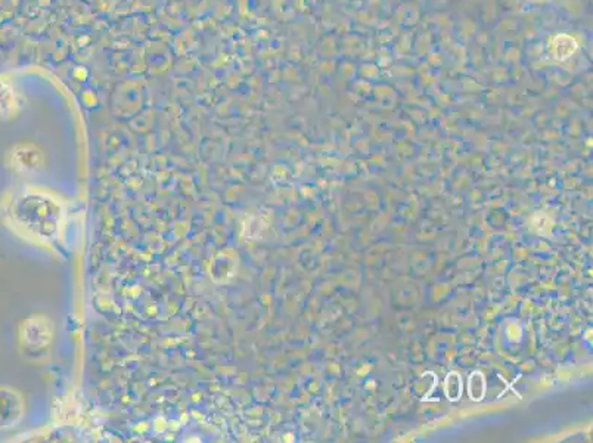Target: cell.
I'll use <instances>...</instances> for the list:
<instances>
[{"label": "cell", "mask_w": 593, "mask_h": 443, "mask_svg": "<svg viewBox=\"0 0 593 443\" xmlns=\"http://www.w3.org/2000/svg\"><path fill=\"white\" fill-rule=\"evenodd\" d=\"M9 218L27 237L51 242L60 237L64 212L60 203L48 193L25 191L11 202Z\"/></svg>", "instance_id": "obj_1"}, {"label": "cell", "mask_w": 593, "mask_h": 443, "mask_svg": "<svg viewBox=\"0 0 593 443\" xmlns=\"http://www.w3.org/2000/svg\"><path fill=\"white\" fill-rule=\"evenodd\" d=\"M23 405L13 391H0V428H11L20 419Z\"/></svg>", "instance_id": "obj_2"}, {"label": "cell", "mask_w": 593, "mask_h": 443, "mask_svg": "<svg viewBox=\"0 0 593 443\" xmlns=\"http://www.w3.org/2000/svg\"><path fill=\"white\" fill-rule=\"evenodd\" d=\"M24 339L25 344L36 347V349L48 346L49 342H51L49 324L46 321H42V319H32L30 323L25 324Z\"/></svg>", "instance_id": "obj_3"}, {"label": "cell", "mask_w": 593, "mask_h": 443, "mask_svg": "<svg viewBox=\"0 0 593 443\" xmlns=\"http://www.w3.org/2000/svg\"><path fill=\"white\" fill-rule=\"evenodd\" d=\"M551 51L557 60L564 61L565 58L571 57L578 51V42L574 41L573 37L560 34L557 39H553Z\"/></svg>", "instance_id": "obj_4"}, {"label": "cell", "mask_w": 593, "mask_h": 443, "mask_svg": "<svg viewBox=\"0 0 593 443\" xmlns=\"http://www.w3.org/2000/svg\"><path fill=\"white\" fill-rule=\"evenodd\" d=\"M485 387L487 384H485V374L481 371H474L468 379L469 398L475 402H480L481 399L485 398Z\"/></svg>", "instance_id": "obj_5"}, {"label": "cell", "mask_w": 593, "mask_h": 443, "mask_svg": "<svg viewBox=\"0 0 593 443\" xmlns=\"http://www.w3.org/2000/svg\"><path fill=\"white\" fill-rule=\"evenodd\" d=\"M462 387H464V384H462L461 375L457 374V371H452V372H449L447 377H446V398L449 399V401H452V402H457V401L461 399Z\"/></svg>", "instance_id": "obj_6"}]
</instances>
